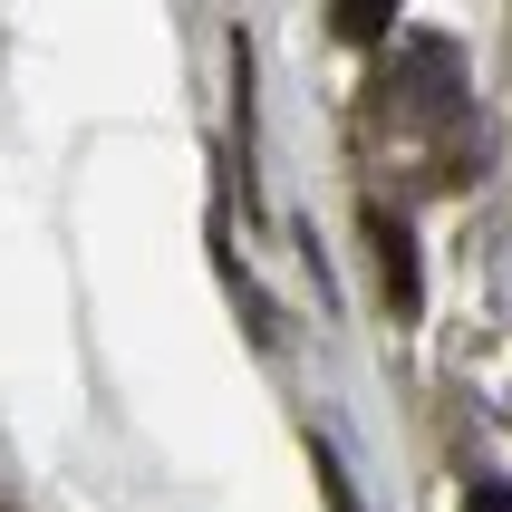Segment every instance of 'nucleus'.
Instances as JSON below:
<instances>
[{"instance_id":"1","label":"nucleus","mask_w":512,"mask_h":512,"mask_svg":"<svg viewBox=\"0 0 512 512\" xmlns=\"http://www.w3.org/2000/svg\"><path fill=\"white\" fill-rule=\"evenodd\" d=\"M368 242H377V261H387V300H397V310H416V261H406V223H397V213H368Z\"/></svg>"},{"instance_id":"2","label":"nucleus","mask_w":512,"mask_h":512,"mask_svg":"<svg viewBox=\"0 0 512 512\" xmlns=\"http://www.w3.org/2000/svg\"><path fill=\"white\" fill-rule=\"evenodd\" d=\"M339 39H387V0H339Z\"/></svg>"},{"instance_id":"3","label":"nucleus","mask_w":512,"mask_h":512,"mask_svg":"<svg viewBox=\"0 0 512 512\" xmlns=\"http://www.w3.org/2000/svg\"><path fill=\"white\" fill-rule=\"evenodd\" d=\"M319 493H329V512H358V493H348V474L329 455H319Z\"/></svg>"},{"instance_id":"4","label":"nucleus","mask_w":512,"mask_h":512,"mask_svg":"<svg viewBox=\"0 0 512 512\" xmlns=\"http://www.w3.org/2000/svg\"><path fill=\"white\" fill-rule=\"evenodd\" d=\"M464 512H512V493L493 484V493H474V503H464Z\"/></svg>"},{"instance_id":"5","label":"nucleus","mask_w":512,"mask_h":512,"mask_svg":"<svg viewBox=\"0 0 512 512\" xmlns=\"http://www.w3.org/2000/svg\"><path fill=\"white\" fill-rule=\"evenodd\" d=\"M0 512H10V503H0Z\"/></svg>"}]
</instances>
